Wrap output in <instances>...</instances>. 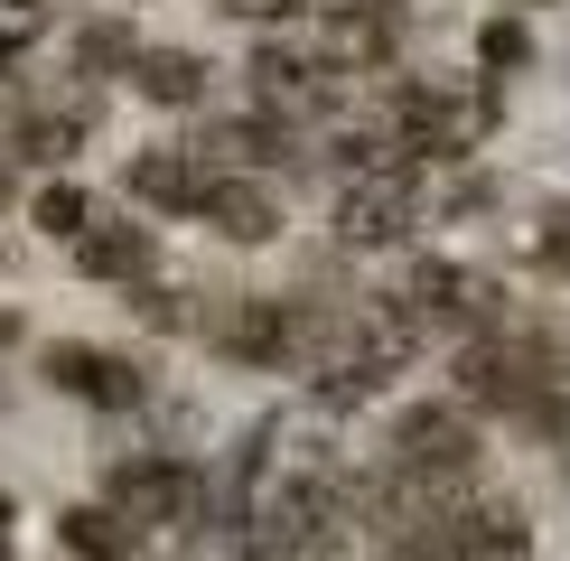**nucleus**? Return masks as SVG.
Wrapping results in <instances>:
<instances>
[{"instance_id": "nucleus-18", "label": "nucleus", "mask_w": 570, "mask_h": 561, "mask_svg": "<svg viewBox=\"0 0 570 561\" xmlns=\"http://www.w3.org/2000/svg\"><path fill=\"white\" fill-rule=\"evenodd\" d=\"M131 57H140V38L122 19H85L76 29V76H131Z\"/></svg>"}, {"instance_id": "nucleus-7", "label": "nucleus", "mask_w": 570, "mask_h": 561, "mask_svg": "<svg viewBox=\"0 0 570 561\" xmlns=\"http://www.w3.org/2000/svg\"><path fill=\"white\" fill-rule=\"evenodd\" d=\"M318 327H327L318 309L253 291V299H225V318H216V356H234V365H308Z\"/></svg>"}, {"instance_id": "nucleus-15", "label": "nucleus", "mask_w": 570, "mask_h": 561, "mask_svg": "<svg viewBox=\"0 0 570 561\" xmlns=\"http://www.w3.org/2000/svg\"><path fill=\"white\" fill-rule=\"evenodd\" d=\"M131 85L150 94V104L187 112V104H206V57H197V47H140V57H131Z\"/></svg>"}, {"instance_id": "nucleus-26", "label": "nucleus", "mask_w": 570, "mask_h": 561, "mask_svg": "<svg viewBox=\"0 0 570 561\" xmlns=\"http://www.w3.org/2000/svg\"><path fill=\"white\" fill-rule=\"evenodd\" d=\"M0 10H47V0H0Z\"/></svg>"}, {"instance_id": "nucleus-9", "label": "nucleus", "mask_w": 570, "mask_h": 561, "mask_svg": "<svg viewBox=\"0 0 570 561\" xmlns=\"http://www.w3.org/2000/svg\"><path fill=\"white\" fill-rule=\"evenodd\" d=\"M244 76H253V112H272V122H291V131H299V112H327L337 85H346L327 57H299V47H281V38L253 47Z\"/></svg>"}, {"instance_id": "nucleus-20", "label": "nucleus", "mask_w": 570, "mask_h": 561, "mask_svg": "<svg viewBox=\"0 0 570 561\" xmlns=\"http://www.w3.org/2000/svg\"><path fill=\"white\" fill-rule=\"evenodd\" d=\"M478 57L495 66V76H505V66H524V57H533V38L514 29V19H487V38H478Z\"/></svg>"}, {"instance_id": "nucleus-22", "label": "nucleus", "mask_w": 570, "mask_h": 561, "mask_svg": "<svg viewBox=\"0 0 570 561\" xmlns=\"http://www.w3.org/2000/svg\"><path fill=\"white\" fill-rule=\"evenodd\" d=\"M225 19H263V29H281V19H299L308 0H216Z\"/></svg>"}, {"instance_id": "nucleus-2", "label": "nucleus", "mask_w": 570, "mask_h": 561, "mask_svg": "<svg viewBox=\"0 0 570 561\" xmlns=\"http://www.w3.org/2000/svg\"><path fill=\"white\" fill-rule=\"evenodd\" d=\"M384 131L412 150V169H440V159H468L495 131V94L487 85H440V76H402L384 94Z\"/></svg>"}, {"instance_id": "nucleus-24", "label": "nucleus", "mask_w": 570, "mask_h": 561, "mask_svg": "<svg viewBox=\"0 0 570 561\" xmlns=\"http://www.w3.org/2000/svg\"><path fill=\"white\" fill-rule=\"evenodd\" d=\"M38 29H47V10H0V57H19Z\"/></svg>"}, {"instance_id": "nucleus-19", "label": "nucleus", "mask_w": 570, "mask_h": 561, "mask_svg": "<svg viewBox=\"0 0 570 561\" xmlns=\"http://www.w3.org/2000/svg\"><path fill=\"white\" fill-rule=\"evenodd\" d=\"M38 216V234H57V244H85V225H94V197L85 187H47V197L29 206Z\"/></svg>"}, {"instance_id": "nucleus-25", "label": "nucleus", "mask_w": 570, "mask_h": 561, "mask_svg": "<svg viewBox=\"0 0 570 561\" xmlns=\"http://www.w3.org/2000/svg\"><path fill=\"white\" fill-rule=\"evenodd\" d=\"M0 552H10V496H0Z\"/></svg>"}, {"instance_id": "nucleus-21", "label": "nucleus", "mask_w": 570, "mask_h": 561, "mask_svg": "<svg viewBox=\"0 0 570 561\" xmlns=\"http://www.w3.org/2000/svg\"><path fill=\"white\" fill-rule=\"evenodd\" d=\"M327 19H355V29H393L402 19V0H318Z\"/></svg>"}, {"instance_id": "nucleus-8", "label": "nucleus", "mask_w": 570, "mask_h": 561, "mask_svg": "<svg viewBox=\"0 0 570 561\" xmlns=\"http://www.w3.org/2000/svg\"><path fill=\"white\" fill-rule=\"evenodd\" d=\"M327 225H337L346 253H393L402 234L421 225V178H412V169H402V178H346Z\"/></svg>"}, {"instance_id": "nucleus-3", "label": "nucleus", "mask_w": 570, "mask_h": 561, "mask_svg": "<svg viewBox=\"0 0 570 561\" xmlns=\"http://www.w3.org/2000/svg\"><path fill=\"white\" fill-rule=\"evenodd\" d=\"M104 514H122L131 533H206V468H187L178 450H131L104 468Z\"/></svg>"}, {"instance_id": "nucleus-5", "label": "nucleus", "mask_w": 570, "mask_h": 561, "mask_svg": "<svg viewBox=\"0 0 570 561\" xmlns=\"http://www.w3.org/2000/svg\"><path fill=\"white\" fill-rule=\"evenodd\" d=\"M384 468L402 486H421V496H459V486H478V421L459 403H402L393 412V440H384Z\"/></svg>"}, {"instance_id": "nucleus-17", "label": "nucleus", "mask_w": 570, "mask_h": 561, "mask_svg": "<svg viewBox=\"0 0 570 561\" xmlns=\"http://www.w3.org/2000/svg\"><path fill=\"white\" fill-rule=\"evenodd\" d=\"M85 122H94L85 104H57V112H19V159H47V169H57V159H76V150H85Z\"/></svg>"}, {"instance_id": "nucleus-11", "label": "nucleus", "mask_w": 570, "mask_h": 561, "mask_svg": "<svg viewBox=\"0 0 570 561\" xmlns=\"http://www.w3.org/2000/svg\"><path fill=\"white\" fill-rule=\"evenodd\" d=\"M197 159H206V169H225V178H253V169H281V159H299V131H291V122H272V112H225V122H206Z\"/></svg>"}, {"instance_id": "nucleus-23", "label": "nucleus", "mask_w": 570, "mask_h": 561, "mask_svg": "<svg viewBox=\"0 0 570 561\" xmlns=\"http://www.w3.org/2000/svg\"><path fill=\"white\" fill-rule=\"evenodd\" d=\"M140 318H150V327H187V299L159 291V280H140Z\"/></svg>"}, {"instance_id": "nucleus-1", "label": "nucleus", "mask_w": 570, "mask_h": 561, "mask_svg": "<svg viewBox=\"0 0 570 561\" xmlns=\"http://www.w3.org/2000/svg\"><path fill=\"white\" fill-rule=\"evenodd\" d=\"M459 412H505L524 431H570V327L552 318H495L459 346Z\"/></svg>"}, {"instance_id": "nucleus-14", "label": "nucleus", "mask_w": 570, "mask_h": 561, "mask_svg": "<svg viewBox=\"0 0 570 561\" xmlns=\"http://www.w3.org/2000/svg\"><path fill=\"white\" fill-rule=\"evenodd\" d=\"M197 225H216L225 234V244H272V234H281V197H272V187L263 178H206V197H197Z\"/></svg>"}, {"instance_id": "nucleus-10", "label": "nucleus", "mask_w": 570, "mask_h": 561, "mask_svg": "<svg viewBox=\"0 0 570 561\" xmlns=\"http://www.w3.org/2000/svg\"><path fill=\"white\" fill-rule=\"evenodd\" d=\"M47 384L76 393V403H94V412H131L140 393H150L131 356H112V346H85V337H57V346H47Z\"/></svg>"}, {"instance_id": "nucleus-13", "label": "nucleus", "mask_w": 570, "mask_h": 561, "mask_svg": "<svg viewBox=\"0 0 570 561\" xmlns=\"http://www.w3.org/2000/svg\"><path fill=\"white\" fill-rule=\"evenodd\" d=\"M206 178H216V169H206L187 140H150V150H131V197L159 206V216H197Z\"/></svg>"}, {"instance_id": "nucleus-27", "label": "nucleus", "mask_w": 570, "mask_h": 561, "mask_svg": "<svg viewBox=\"0 0 570 561\" xmlns=\"http://www.w3.org/2000/svg\"><path fill=\"white\" fill-rule=\"evenodd\" d=\"M0 206H10V178H0Z\"/></svg>"}, {"instance_id": "nucleus-12", "label": "nucleus", "mask_w": 570, "mask_h": 561, "mask_svg": "<svg viewBox=\"0 0 570 561\" xmlns=\"http://www.w3.org/2000/svg\"><path fill=\"white\" fill-rule=\"evenodd\" d=\"M76 272H85V280H122V291H140V280L159 272V234L131 225V216H94L85 244H76Z\"/></svg>"}, {"instance_id": "nucleus-16", "label": "nucleus", "mask_w": 570, "mask_h": 561, "mask_svg": "<svg viewBox=\"0 0 570 561\" xmlns=\"http://www.w3.org/2000/svg\"><path fill=\"white\" fill-rule=\"evenodd\" d=\"M57 533H66V552H76V561H140V533L122 524V514H104V505H66Z\"/></svg>"}, {"instance_id": "nucleus-6", "label": "nucleus", "mask_w": 570, "mask_h": 561, "mask_svg": "<svg viewBox=\"0 0 570 561\" xmlns=\"http://www.w3.org/2000/svg\"><path fill=\"white\" fill-rule=\"evenodd\" d=\"M421 533L440 543V561H533L524 496H495V486H459V496H440Z\"/></svg>"}, {"instance_id": "nucleus-4", "label": "nucleus", "mask_w": 570, "mask_h": 561, "mask_svg": "<svg viewBox=\"0 0 570 561\" xmlns=\"http://www.w3.org/2000/svg\"><path fill=\"white\" fill-rule=\"evenodd\" d=\"M384 299L412 318L421 346H431V337H459V346H468V337H487V327L505 318V291H495L478 263H449V253H421V263L402 272Z\"/></svg>"}]
</instances>
